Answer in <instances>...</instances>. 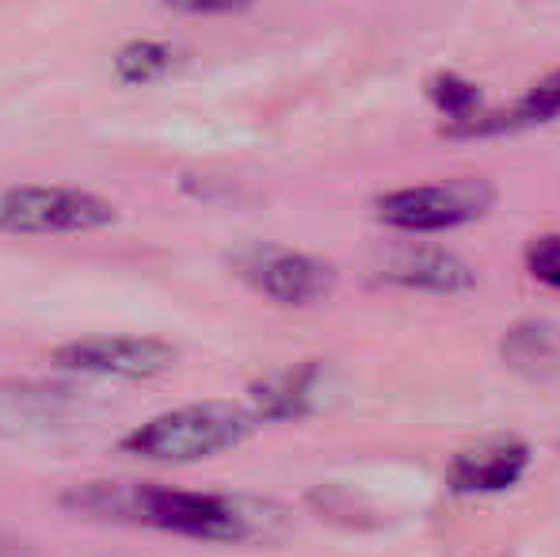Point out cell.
I'll return each instance as SVG.
<instances>
[{
	"instance_id": "6da1fadb",
	"label": "cell",
	"mask_w": 560,
	"mask_h": 557,
	"mask_svg": "<svg viewBox=\"0 0 560 557\" xmlns=\"http://www.w3.org/2000/svg\"><path fill=\"white\" fill-rule=\"evenodd\" d=\"M61 508L89 520L133 523L164 535L199 538V543H244L252 535V520L236 500L218 492L176 489V485L149 481H96L61 492Z\"/></svg>"
},
{
	"instance_id": "7a4b0ae2",
	"label": "cell",
	"mask_w": 560,
	"mask_h": 557,
	"mask_svg": "<svg viewBox=\"0 0 560 557\" xmlns=\"http://www.w3.org/2000/svg\"><path fill=\"white\" fill-rule=\"evenodd\" d=\"M259 417L241 402H195L184 409L138 423L122 439V451L149 462H202L241 446Z\"/></svg>"
},
{
	"instance_id": "3957f363",
	"label": "cell",
	"mask_w": 560,
	"mask_h": 557,
	"mask_svg": "<svg viewBox=\"0 0 560 557\" xmlns=\"http://www.w3.org/2000/svg\"><path fill=\"white\" fill-rule=\"evenodd\" d=\"M115 222V207L84 187L27 184L0 192V233L12 237H77Z\"/></svg>"
},
{
	"instance_id": "277c9868",
	"label": "cell",
	"mask_w": 560,
	"mask_h": 557,
	"mask_svg": "<svg viewBox=\"0 0 560 557\" xmlns=\"http://www.w3.org/2000/svg\"><path fill=\"white\" fill-rule=\"evenodd\" d=\"M495 187L488 179H439L377 199V218L400 233H443L465 222H477L492 210Z\"/></svg>"
},
{
	"instance_id": "5b68a950",
	"label": "cell",
	"mask_w": 560,
	"mask_h": 557,
	"mask_svg": "<svg viewBox=\"0 0 560 557\" xmlns=\"http://www.w3.org/2000/svg\"><path fill=\"white\" fill-rule=\"evenodd\" d=\"M236 276L279 305H317L336 290V268L320 256L279 245H252L233 256Z\"/></svg>"
},
{
	"instance_id": "8992f818",
	"label": "cell",
	"mask_w": 560,
	"mask_h": 557,
	"mask_svg": "<svg viewBox=\"0 0 560 557\" xmlns=\"http://www.w3.org/2000/svg\"><path fill=\"white\" fill-rule=\"evenodd\" d=\"M54 367L66 374L104 379H156L176 367V348L156 336H84L54 351Z\"/></svg>"
},
{
	"instance_id": "52a82bcc",
	"label": "cell",
	"mask_w": 560,
	"mask_h": 557,
	"mask_svg": "<svg viewBox=\"0 0 560 557\" xmlns=\"http://www.w3.org/2000/svg\"><path fill=\"white\" fill-rule=\"evenodd\" d=\"M530 466V446L518 436H492L469 451L454 454L446 466V485L457 497H485V492H508L523 481Z\"/></svg>"
},
{
	"instance_id": "ba28073f",
	"label": "cell",
	"mask_w": 560,
	"mask_h": 557,
	"mask_svg": "<svg viewBox=\"0 0 560 557\" xmlns=\"http://www.w3.org/2000/svg\"><path fill=\"white\" fill-rule=\"evenodd\" d=\"M81 394L66 382H0V436H38L66 423Z\"/></svg>"
},
{
	"instance_id": "9c48e42d",
	"label": "cell",
	"mask_w": 560,
	"mask_h": 557,
	"mask_svg": "<svg viewBox=\"0 0 560 557\" xmlns=\"http://www.w3.org/2000/svg\"><path fill=\"white\" fill-rule=\"evenodd\" d=\"M385 282L405 290H423V294H465L477 287V271L462 256L446 253L435 245H400L385 256L382 271Z\"/></svg>"
},
{
	"instance_id": "30bf717a",
	"label": "cell",
	"mask_w": 560,
	"mask_h": 557,
	"mask_svg": "<svg viewBox=\"0 0 560 557\" xmlns=\"http://www.w3.org/2000/svg\"><path fill=\"white\" fill-rule=\"evenodd\" d=\"M320 386V363H298L267 374L252 386V413L259 420H298L313 413V394Z\"/></svg>"
},
{
	"instance_id": "8fae6325",
	"label": "cell",
	"mask_w": 560,
	"mask_h": 557,
	"mask_svg": "<svg viewBox=\"0 0 560 557\" xmlns=\"http://www.w3.org/2000/svg\"><path fill=\"white\" fill-rule=\"evenodd\" d=\"M503 359L526 379H560V325L526 321L503 336Z\"/></svg>"
},
{
	"instance_id": "7c38bea8",
	"label": "cell",
	"mask_w": 560,
	"mask_h": 557,
	"mask_svg": "<svg viewBox=\"0 0 560 557\" xmlns=\"http://www.w3.org/2000/svg\"><path fill=\"white\" fill-rule=\"evenodd\" d=\"M560 119V69L538 81L523 100H518L511 112L503 115H477L472 123L457 127V135H500V130H515V127H534V123H549Z\"/></svg>"
},
{
	"instance_id": "4fadbf2b",
	"label": "cell",
	"mask_w": 560,
	"mask_h": 557,
	"mask_svg": "<svg viewBox=\"0 0 560 557\" xmlns=\"http://www.w3.org/2000/svg\"><path fill=\"white\" fill-rule=\"evenodd\" d=\"M176 61L168 43H153V38H133L115 54V81L122 84H153L156 77H164Z\"/></svg>"
},
{
	"instance_id": "5bb4252c",
	"label": "cell",
	"mask_w": 560,
	"mask_h": 557,
	"mask_svg": "<svg viewBox=\"0 0 560 557\" xmlns=\"http://www.w3.org/2000/svg\"><path fill=\"white\" fill-rule=\"evenodd\" d=\"M428 96L454 127H465V123H472L480 115V89L457 73H439L428 84Z\"/></svg>"
},
{
	"instance_id": "9a60e30c",
	"label": "cell",
	"mask_w": 560,
	"mask_h": 557,
	"mask_svg": "<svg viewBox=\"0 0 560 557\" xmlns=\"http://www.w3.org/2000/svg\"><path fill=\"white\" fill-rule=\"evenodd\" d=\"M526 271L538 282L560 290V233H546V237H534L526 245Z\"/></svg>"
},
{
	"instance_id": "2e32d148",
	"label": "cell",
	"mask_w": 560,
	"mask_h": 557,
	"mask_svg": "<svg viewBox=\"0 0 560 557\" xmlns=\"http://www.w3.org/2000/svg\"><path fill=\"white\" fill-rule=\"evenodd\" d=\"M161 4L184 15H229V12L248 8L252 0H161Z\"/></svg>"
},
{
	"instance_id": "e0dca14e",
	"label": "cell",
	"mask_w": 560,
	"mask_h": 557,
	"mask_svg": "<svg viewBox=\"0 0 560 557\" xmlns=\"http://www.w3.org/2000/svg\"><path fill=\"white\" fill-rule=\"evenodd\" d=\"M0 557H43L31 543H23L12 531H0Z\"/></svg>"
}]
</instances>
